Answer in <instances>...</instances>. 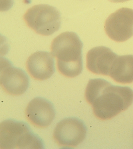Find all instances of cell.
<instances>
[{
    "label": "cell",
    "instance_id": "obj_1",
    "mask_svg": "<svg viewBox=\"0 0 133 149\" xmlns=\"http://www.w3.org/2000/svg\"><path fill=\"white\" fill-rule=\"evenodd\" d=\"M85 100L93 113L100 120H108L125 111L133 102V90L129 87L113 86L102 78L89 81L84 93Z\"/></svg>",
    "mask_w": 133,
    "mask_h": 149
},
{
    "label": "cell",
    "instance_id": "obj_2",
    "mask_svg": "<svg viewBox=\"0 0 133 149\" xmlns=\"http://www.w3.org/2000/svg\"><path fill=\"white\" fill-rule=\"evenodd\" d=\"M83 42L74 32H65L53 40L51 50L57 58V68L67 78L79 76L83 70Z\"/></svg>",
    "mask_w": 133,
    "mask_h": 149
},
{
    "label": "cell",
    "instance_id": "obj_3",
    "mask_svg": "<svg viewBox=\"0 0 133 149\" xmlns=\"http://www.w3.org/2000/svg\"><path fill=\"white\" fill-rule=\"evenodd\" d=\"M1 148H43L39 136L23 121L8 119L0 124Z\"/></svg>",
    "mask_w": 133,
    "mask_h": 149
},
{
    "label": "cell",
    "instance_id": "obj_4",
    "mask_svg": "<svg viewBox=\"0 0 133 149\" xmlns=\"http://www.w3.org/2000/svg\"><path fill=\"white\" fill-rule=\"evenodd\" d=\"M24 21L29 27L43 36H49L59 30L61 23L60 12L49 5H36L26 11Z\"/></svg>",
    "mask_w": 133,
    "mask_h": 149
},
{
    "label": "cell",
    "instance_id": "obj_5",
    "mask_svg": "<svg viewBox=\"0 0 133 149\" xmlns=\"http://www.w3.org/2000/svg\"><path fill=\"white\" fill-rule=\"evenodd\" d=\"M87 135V127L82 120L68 117L55 126L53 139L63 148H73L83 143Z\"/></svg>",
    "mask_w": 133,
    "mask_h": 149
},
{
    "label": "cell",
    "instance_id": "obj_6",
    "mask_svg": "<svg viewBox=\"0 0 133 149\" xmlns=\"http://www.w3.org/2000/svg\"><path fill=\"white\" fill-rule=\"evenodd\" d=\"M105 31L114 41L129 40L133 36V9L122 8L110 14L105 23Z\"/></svg>",
    "mask_w": 133,
    "mask_h": 149
},
{
    "label": "cell",
    "instance_id": "obj_7",
    "mask_svg": "<svg viewBox=\"0 0 133 149\" xmlns=\"http://www.w3.org/2000/svg\"><path fill=\"white\" fill-rule=\"evenodd\" d=\"M0 84L8 94L18 96L23 94L30 85V80L25 72L12 66L7 59L1 58Z\"/></svg>",
    "mask_w": 133,
    "mask_h": 149
},
{
    "label": "cell",
    "instance_id": "obj_8",
    "mask_svg": "<svg viewBox=\"0 0 133 149\" xmlns=\"http://www.w3.org/2000/svg\"><path fill=\"white\" fill-rule=\"evenodd\" d=\"M28 121L37 128L49 127L55 119V109L52 103L43 97H35L28 103L25 110Z\"/></svg>",
    "mask_w": 133,
    "mask_h": 149
},
{
    "label": "cell",
    "instance_id": "obj_9",
    "mask_svg": "<svg viewBox=\"0 0 133 149\" xmlns=\"http://www.w3.org/2000/svg\"><path fill=\"white\" fill-rule=\"evenodd\" d=\"M118 55L109 48L101 46L91 49L87 54V68L91 72L109 76Z\"/></svg>",
    "mask_w": 133,
    "mask_h": 149
},
{
    "label": "cell",
    "instance_id": "obj_10",
    "mask_svg": "<svg viewBox=\"0 0 133 149\" xmlns=\"http://www.w3.org/2000/svg\"><path fill=\"white\" fill-rule=\"evenodd\" d=\"M26 68L35 80H47L51 77L55 70L53 56L48 52H36L27 60Z\"/></svg>",
    "mask_w": 133,
    "mask_h": 149
},
{
    "label": "cell",
    "instance_id": "obj_11",
    "mask_svg": "<svg viewBox=\"0 0 133 149\" xmlns=\"http://www.w3.org/2000/svg\"><path fill=\"white\" fill-rule=\"evenodd\" d=\"M109 76L117 83H132L133 55L118 56L110 70Z\"/></svg>",
    "mask_w": 133,
    "mask_h": 149
},
{
    "label": "cell",
    "instance_id": "obj_12",
    "mask_svg": "<svg viewBox=\"0 0 133 149\" xmlns=\"http://www.w3.org/2000/svg\"><path fill=\"white\" fill-rule=\"evenodd\" d=\"M109 1L113 3H123V2L130 1V0H109Z\"/></svg>",
    "mask_w": 133,
    "mask_h": 149
}]
</instances>
